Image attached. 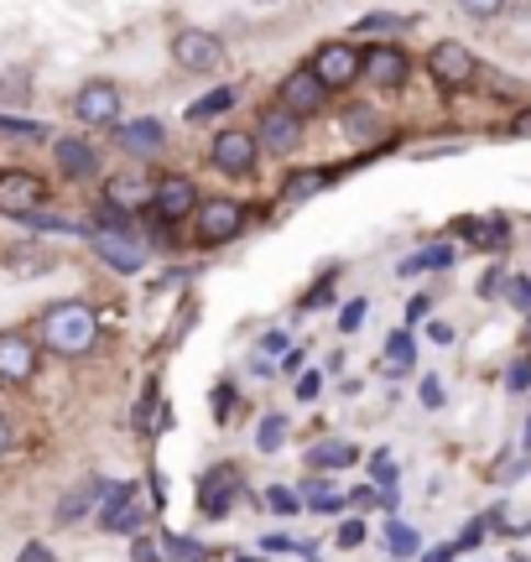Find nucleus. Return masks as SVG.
Returning a JSON list of instances; mask_svg holds the SVG:
<instances>
[{
  "instance_id": "f257e3e1",
  "label": "nucleus",
  "mask_w": 531,
  "mask_h": 562,
  "mask_svg": "<svg viewBox=\"0 0 531 562\" xmlns=\"http://www.w3.org/2000/svg\"><path fill=\"white\" fill-rule=\"evenodd\" d=\"M94 339H100V318H94L89 302L68 297V302H53V307L42 313V349H53V355H63V360L89 355Z\"/></svg>"
},
{
  "instance_id": "f03ea898",
  "label": "nucleus",
  "mask_w": 531,
  "mask_h": 562,
  "mask_svg": "<svg viewBox=\"0 0 531 562\" xmlns=\"http://www.w3.org/2000/svg\"><path fill=\"white\" fill-rule=\"evenodd\" d=\"M240 490H246L240 469H235V463H214V469H204V474L193 480V505H199L204 521H229Z\"/></svg>"
},
{
  "instance_id": "7ed1b4c3",
  "label": "nucleus",
  "mask_w": 531,
  "mask_h": 562,
  "mask_svg": "<svg viewBox=\"0 0 531 562\" xmlns=\"http://www.w3.org/2000/svg\"><path fill=\"white\" fill-rule=\"evenodd\" d=\"M42 349L32 334L21 328H0V391H21V385L37 381Z\"/></svg>"
},
{
  "instance_id": "20e7f679",
  "label": "nucleus",
  "mask_w": 531,
  "mask_h": 562,
  "mask_svg": "<svg viewBox=\"0 0 531 562\" xmlns=\"http://www.w3.org/2000/svg\"><path fill=\"white\" fill-rule=\"evenodd\" d=\"M307 68H313V79L334 94V89H349V83L365 74V53H360V47H349V42H324V47L313 53Z\"/></svg>"
},
{
  "instance_id": "39448f33",
  "label": "nucleus",
  "mask_w": 531,
  "mask_h": 562,
  "mask_svg": "<svg viewBox=\"0 0 531 562\" xmlns=\"http://www.w3.org/2000/svg\"><path fill=\"white\" fill-rule=\"evenodd\" d=\"M193 235H199V245H229L240 229H246V209L235 199H204L199 209H193Z\"/></svg>"
},
{
  "instance_id": "423d86ee",
  "label": "nucleus",
  "mask_w": 531,
  "mask_h": 562,
  "mask_svg": "<svg viewBox=\"0 0 531 562\" xmlns=\"http://www.w3.org/2000/svg\"><path fill=\"white\" fill-rule=\"evenodd\" d=\"M100 531H110V537H142L146 531V510L136 501V484H110V495L100 501Z\"/></svg>"
},
{
  "instance_id": "0eeeda50",
  "label": "nucleus",
  "mask_w": 531,
  "mask_h": 562,
  "mask_svg": "<svg viewBox=\"0 0 531 562\" xmlns=\"http://www.w3.org/2000/svg\"><path fill=\"white\" fill-rule=\"evenodd\" d=\"M172 58H178V68H188V74H219V68H225V42L214 37V32L183 26V32L172 37Z\"/></svg>"
},
{
  "instance_id": "6e6552de",
  "label": "nucleus",
  "mask_w": 531,
  "mask_h": 562,
  "mask_svg": "<svg viewBox=\"0 0 531 562\" xmlns=\"http://www.w3.org/2000/svg\"><path fill=\"white\" fill-rule=\"evenodd\" d=\"M428 68H432V79H438V89H470L474 74H479V58H474L464 42H438L428 53Z\"/></svg>"
},
{
  "instance_id": "1a4fd4ad",
  "label": "nucleus",
  "mask_w": 531,
  "mask_h": 562,
  "mask_svg": "<svg viewBox=\"0 0 531 562\" xmlns=\"http://www.w3.org/2000/svg\"><path fill=\"white\" fill-rule=\"evenodd\" d=\"M208 157L219 172L229 178H246L256 172V157H261V146H256V131H219V136L208 140Z\"/></svg>"
},
{
  "instance_id": "9d476101",
  "label": "nucleus",
  "mask_w": 531,
  "mask_h": 562,
  "mask_svg": "<svg viewBox=\"0 0 531 562\" xmlns=\"http://www.w3.org/2000/svg\"><path fill=\"white\" fill-rule=\"evenodd\" d=\"M47 199V182L37 172H26V167H5L0 172V214H37V203Z\"/></svg>"
},
{
  "instance_id": "9b49d317",
  "label": "nucleus",
  "mask_w": 531,
  "mask_h": 562,
  "mask_svg": "<svg viewBox=\"0 0 531 562\" xmlns=\"http://www.w3.org/2000/svg\"><path fill=\"white\" fill-rule=\"evenodd\" d=\"M74 115L83 125H121V89L110 79H89L74 94Z\"/></svg>"
},
{
  "instance_id": "f8f14e48",
  "label": "nucleus",
  "mask_w": 531,
  "mask_h": 562,
  "mask_svg": "<svg viewBox=\"0 0 531 562\" xmlns=\"http://www.w3.org/2000/svg\"><path fill=\"white\" fill-rule=\"evenodd\" d=\"M276 100H282L286 115H297V121H303V115H318V110H324L328 89L313 79V68H297V74H286V79H282Z\"/></svg>"
},
{
  "instance_id": "ddd939ff",
  "label": "nucleus",
  "mask_w": 531,
  "mask_h": 562,
  "mask_svg": "<svg viewBox=\"0 0 531 562\" xmlns=\"http://www.w3.org/2000/svg\"><path fill=\"white\" fill-rule=\"evenodd\" d=\"M365 79L375 89H402L411 79V58L396 47V42H381V47H365Z\"/></svg>"
},
{
  "instance_id": "4468645a",
  "label": "nucleus",
  "mask_w": 531,
  "mask_h": 562,
  "mask_svg": "<svg viewBox=\"0 0 531 562\" xmlns=\"http://www.w3.org/2000/svg\"><path fill=\"white\" fill-rule=\"evenodd\" d=\"M89 245H94V250H100V261L104 266H115V271H121V277H136V271H142L146 266V250L136 240H131V235H110V229H89Z\"/></svg>"
},
{
  "instance_id": "2eb2a0df",
  "label": "nucleus",
  "mask_w": 531,
  "mask_h": 562,
  "mask_svg": "<svg viewBox=\"0 0 531 562\" xmlns=\"http://www.w3.org/2000/svg\"><path fill=\"white\" fill-rule=\"evenodd\" d=\"M115 146H121L125 157H157L167 146V125L142 115V121H121L115 125Z\"/></svg>"
},
{
  "instance_id": "dca6fc26",
  "label": "nucleus",
  "mask_w": 531,
  "mask_h": 562,
  "mask_svg": "<svg viewBox=\"0 0 531 562\" xmlns=\"http://www.w3.org/2000/svg\"><path fill=\"white\" fill-rule=\"evenodd\" d=\"M256 146L276 151V157H282V151H297V146H303V121H297V115H286L282 104H276V110H266L261 125H256Z\"/></svg>"
},
{
  "instance_id": "f3484780",
  "label": "nucleus",
  "mask_w": 531,
  "mask_h": 562,
  "mask_svg": "<svg viewBox=\"0 0 531 562\" xmlns=\"http://www.w3.org/2000/svg\"><path fill=\"white\" fill-rule=\"evenodd\" d=\"M199 209V188L188 178H162L157 182V193H151V214L157 220H167V224H178V220H188Z\"/></svg>"
},
{
  "instance_id": "a211bd4d",
  "label": "nucleus",
  "mask_w": 531,
  "mask_h": 562,
  "mask_svg": "<svg viewBox=\"0 0 531 562\" xmlns=\"http://www.w3.org/2000/svg\"><path fill=\"white\" fill-rule=\"evenodd\" d=\"M104 495H110V484H104V480H83L79 490H68V495L58 501V510H53V521H58V526L83 521V516H89V510H94V505H100Z\"/></svg>"
},
{
  "instance_id": "6ab92c4d",
  "label": "nucleus",
  "mask_w": 531,
  "mask_h": 562,
  "mask_svg": "<svg viewBox=\"0 0 531 562\" xmlns=\"http://www.w3.org/2000/svg\"><path fill=\"white\" fill-rule=\"evenodd\" d=\"M53 157H58V167L68 172V178H94L100 172V151L89 146V140H53Z\"/></svg>"
},
{
  "instance_id": "aec40b11",
  "label": "nucleus",
  "mask_w": 531,
  "mask_h": 562,
  "mask_svg": "<svg viewBox=\"0 0 531 562\" xmlns=\"http://www.w3.org/2000/svg\"><path fill=\"white\" fill-rule=\"evenodd\" d=\"M360 459V448L344 438H328V442H313L307 448V469L313 474H334V469H349V463Z\"/></svg>"
},
{
  "instance_id": "412c9836",
  "label": "nucleus",
  "mask_w": 531,
  "mask_h": 562,
  "mask_svg": "<svg viewBox=\"0 0 531 562\" xmlns=\"http://www.w3.org/2000/svg\"><path fill=\"white\" fill-rule=\"evenodd\" d=\"M453 256H459V250H453L449 240H443V245H428V250H411V256H402L396 277L407 281V277H428V271H449Z\"/></svg>"
},
{
  "instance_id": "4be33fe9",
  "label": "nucleus",
  "mask_w": 531,
  "mask_h": 562,
  "mask_svg": "<svg viewBox=\"0 0 531 562\" xmlns=\"http://www.w3.org/2000/svg\"><path fill=\"white\" fill-rule=\"evenodd\" d=\"M151 182H142V178H115L110 188H104V203L110 209H121V214H136V209H151Z\"/></svg>"
},
{
  "instance_id": "5701e85b",
  "label": "nucleus",
  "mask_w": 531,
  "mask_h": 562,
  "mask_svg": "<svg viewBox=\"0 0 531 562\" xmlns=\"http://www.w3.org/2000/svg\"><path fill=\"white\" fill-rule=\"evenodd\" d=\"M411 364H417V339H411V328H396V334L386 339V355H381V375L402 381Z\"/></svg>"
},
{
  "instance_id": "b1692460",
  "label": "nucleus",
  "mask_w": 531,
  "mask_h": 562,
  "mask_svg": "<svg viewBox=\"0 0 531 562\" xmlns=\"http://www.w3.org/2000/svg\"><path fill=\"white\" fill-rule=\"evenodd\" d=\"M235 100H240V89H235V83H219V89H208L199 104H188V121L199 125V121H214V115H229Z\"/></svg>"
},
{
  "instance_id": "393cba45",
  "label": "nucleus",
  "mask_w": 531,
  "mask_h": 562,
  "mask_svg": "<svg viewBox=\"0 0 531 562\" xmlns=\"http://www.w3.org/2000/svg\"><path fill=\"white\" fill-rule=\"evenodd\" d=\"M324 188H328V172H313V167H307V172H292V178H286L282 199L303 203V199H313V193H324Z\"/></svg>"
},
{
  "instance_id": "a878e982",
  "label": "nucleus",
  "mask_w": 531,
  "mask_h": 562,
  "mask_svg": "<svg viewBox=\"0 0 531 562\" xmlns=\"http://www.w3.org/2000/svg\"><path fill=\"white\" fill-rule=\"evenodd\" d=\"M162 552H167V562H208V547L193 542V537H178V531L162 537Z\"/></svg>"
},
{
  "instance_id": "bb28decb",
  "label": "nucleus",
  "mask_w": 531,
  "mask_h": 562,
  "mask_svg": "<svg viewBox=\"0 0 531 562\" xmlns=\"http://www.w3.org/2000/svg\"><path fill=\"white\" fill-rule=\"evenodd\" d=\"M282 442H286V417L282 412H266L261 427H256V448H261V453H276Z\"/></svg>"
},
{
  "instance_id": "cd10ccee",
  "label": "nucleus",
  "mask_w": 531,
  "mask_h": 562,
  "mask_svg": "<svg viewBox=\"0 0 531 562\" xmlns=\"http://www.w3.org/2000/svg\"><path fill=\"white\" fill-rule=\"evenodd\" d=\"M411 16H396V11H370V16L354 21V32L360 37H370V32H407Z\"/></svg>"
},
{
  "instance_id": "c85d7f7f",
  "label": "nucleus",
  "mask_w": 531,
  "mask_h": 562,
  "mask_svg": "<svg viewBox=\"0 0 531 562\" xmlns=\"http://www.w3.org/2000/svg\"><path fill=\"white\" fill-rule=\"evenodd\" d=\"M370 480L386 490V510H396V463H391V453H375V459H370Z\"/></svg>"
},
{
  "instance_id": "c756f323",
  "label": "nucleus",
  "mask_w": 531,
  "mask_h": 562,
  "mask_svg": "<svg viewBox=\"0 0 531 562\" xmlns=\"http://www.w3.org/2000/svg\"><path fill=\"white\" fill-rule=\"evenodd\" d=\"M386 542H391V552H396V558H417V552H422V537H417L411 526H402V521L386 526Z\"/></svg>"
},
{
  "instance_id": "7c9ffc66",
  "label": "nucleus",
  "mask_w": 531,
  "mask_h": 562,
  "mask_svg": "<svg viewBox=\"0 0 531 562\" xmlns=\"http://www.w3.org/2000/svg\"><path fill=\"white\" fill-rule=\"evenodd\" d=\"M266 505H271V516H303V495L286 490V484H271V490H266Z\"/></svg>"
},
{
  "instance_id": "2f4dec72",
  "label": "nucleus",
  "mask_w": 531,
  "mask_h": 562,
  "mask_svg": "<svg viewBox=\"0 0 531 562\" xmlns=\"http://www.w3.org/2000/svg\"><path fill=\"white\" fill-rule=\"evenodd\" d=\"M365 318H370V302L365 297H349L344 313H339V334H354V328H360Z\"/></svg>"
},
{
  "instance_id": "473e14b6",
  "label": "nucleus",
  "mask_w": 531,
  "mask_h": 562,
  "mask_svg": "<svg viewBox=\"0 0 531 562\" xmlns=\"http://www.w3.org/2000/svg\"><path fill=\"white\" fill-rule=\"evenodd\" d=\"M370 537V526H365V516H349L344 526H339V531H334V542L339 547H360Z\"/></svg>"
},
{
  "instance_id": "72a5a7b5",
  "label": "nucleus",
  "mask_w": 531,
  "mask_h": 562,
  "mask_svg": "<svg viewBox=\"0 0 531 562\" xmlns=\"http://www.w3.org/2000/svg\"><path fill=\"white\" fill-rule=\"evenodd\" d=\"M131 562H167V552H162V542L157 537H136V547H131Z\"/></svg>"
},
{
  "instance_id": "f704fd0d",
  "label": "nucleus",
  "mask_w": 531,
  "mask_h": 562,
  "mask_svg": "<svg viewBox=\"0 0 531 562\" xmlns=\"http://www.w3.org/2000/svg\"><path fill=\"white\" fill-rule=\"evenodd\" d=\"M506 302H511L516 313H531V281H527V277L506 281Z\"/></svg>"
},
{
  "instance_id": "c9c22d12",
  "label": "nucleus",
  "mask_w": 531,
  "mask_h": 562,
  "mask_svg": "<svg viewBox=\"0 0 531 562\" xmlns=\"http://www.w3.org/2000/svg\"><path fill=\"white\" fill-rule=\"evenodd\" d=\"M0 131H5V136H32V140L47 136V125H37V121H11V115H0Z\"/></svg>"
},
{
  "instance_id": "e433bc0d",
  "label": "nucleus",
  "mask_w": 531,
  "mask_h": 562,
  "mask_svg": "<svg viewBox=\"0 0 531 562\" xmlns=\"http://www.w3.org/2000/svg\"><path fill=\"white\" fill-rule=\"evenodd\" d=\"M459 5H464L474 21H490V16H500V11H506V0H459Z\"/></svg>"
},
{
  "instance_id": "4c0bfd02",
  "label": "nucleus",
  "mask_w": 531,
  "mask_h": 562,
  "mask_svg": "<svg viewBox=\"0 0 531 562\" xmlns=\"http://www.w3.org/2000/svg\"><path fill=\"white\" fill-rule=\"evenodd\" d=\"M506 385H511V391H531V360H516L511 370H506Z\"/></svg>"
},
{
  "instance_id": "58836bf2",
  "label": "nucleus",
  "mask_w": 531,
  "mask_h": 562,
  "mask_svg": "<svg viewBox=\"0 0 531 562\" xmlns=\"http://www.w3.org/2000/svg\"><path fill=\"white\" fill-rule=\"evenodd\" d=\"M318 391H324V375H318V370H307L303 381H297V402H318Z\"/></svg>"
},
{
  "instance_id": "ea45409f",
  "label": "nucleus",
  "mask_w": 531,
  "mask_h": 562,
  "mask_svg": "<svg viewBox=\"0 0 531 562\" xmlns=\"http://www.w3.org/2000/svg\"><path fill=\"white\" fill-rule=\"evenodd\" d=\"M261 349L271 355V360H286V355H292V339H286V334H266Z\"/></svg>"
},
{
  "instance_id": "a19ab883",
  "label": "nucleus",
  "mask_w": 531,
  "mask_h": 562,
  "mask_svg": "<svg viewBox=\"0 0 531 562\" xmlns=\"http://www.w3.org/2000/svg\"><path fill=\"white\" fill-rule=\"evenodd\" d=\"M21 562H58V558H53V547L47 542H26L21 547Z\"/></svg>"
},
{
  "instance_id": "79ce46f5",
  "label": "nucleus",
  "mask_w": 531,
  "mask_h": 562,
  "mask_svg": "<svg viewBox=\"0 0 531 562\" xmlns=\"http://www.w3.org/2000/svg\"><path fill=\"white\" fill-rule=\"evenodd\" d=\"M495 292H506V271H485L479 277V297H495Z\"/></svg>"
},
{
  "instance_id": "37998d69",
  "label": "nucleus",
  "mask_w": 531,
  "mask_h": 562,
  "mask_svg": "<svg viewBox=\"0 0 531 562\" xmlns=\"http://www.w3.org/2000/svg\"><path fill=\"white\" fill-rule=\"evenodd\" d=\"M422 406H443V381H438V375L422 381Z\"/></svg>"
},
{
  "instance_id": "c03bdc74",
  "label": "nucleus",
  "mask_w": 531,
  "mask_h": 562,
  "mask_svg": "<svg viewBox=\"0 0 531 562\" xmlns=\"http://www.w3.org/2000/svg\"><path fill=\"white\" fill-rule=\"evenodd\" d=\"M432 313V297H411L407 302V323H422Z\"/></svg>"
},
{
  "instance_id": "a18cd8bd",
  "label": "nucleus",
  "mask_w": 531,
  "mask_h": 562,
  "mask_svg": "<svg viewBox=\"0 0 531 562\" xmlns=\"http://www.w3.org/2000/svg\"><path fill=\"white\" fill-rule=\"evenodd\" d=\"M453 558H459V547H453V542L428 547V552H422V562H453Z\"/></svg>"
},
{
  "instance_id": "49530a36",
  "label": "nucleus",
  "mask_w": 531,
  "mask_h": 562,
  "mask_svg": "<svg viewBox=\"0 0 531 562\" xmlns=\"http://www.w3.org/2000/svg\"><path fill=\"white\" fill-rule=\"evenodd\" d=\"M428 339L432 344H453V323H428Z\"/></svg>"
},
{
  "instance_id": "de8ad7c7",
  "label": "nucleus",
  "mask_w": 531,
  "mask_h": 562,
  "mask_svg": "<svg viewBox=\"0 0 531 562\" xmlns=\"http://www.w3.org/2000/svg\"><path fill=\"white\" fill-rule=\"evenodd\" d=\"M349 505H360V510H375L381 501H375V490L365 484V490H354V495H349Z\"/></svg>"
},
{
  "instance_id": "09e8293b",
  "label": "nucleus",
  "mask_w": 531,
  "mask_h": 562,
  "mask_svg": "<svg viewBox=\"0 0 531 562\" xmlns=\"http://www.w3.org/2000/svg\"><path fill=\"white\" fill-rule=\"evenodd\" d=\"M11 442H16V432H11V422L0 417V459H5V453H11Z\"/></svg>"
},
{
  "instance_id": "8fccbe9b",
  "label": "nucleus",
  "mask_w": 531,
  "mask_h": 562,
  "mask_svg": "<svg viewBox=\"0 0 531 562\" xmlns=\"http://www.w3.org/2000/svg\"><path fill=\"white\" fill-rule=\"evenodd\" d=\"M511 131H516V136H531V110H521V115H516Z\"/></svg>"
},
{
  "instance_id": "3c124183",
  "label": "nucleus",
  "mask_w": 531,
  "mask_h": 562,
  "mask_svg": "<svg viewBox=\"0 0 531 562\" xmlns=\"http://www.w3.org/2000/svg\"><path fill=\"white\" fill-rule=\"evenodd\" d=\"M521 448H527V459H531V412H527V438H521Z\"/></svg>"
},
{
  "instance_id": "603ef678",
  "label": "nucleus",
  "mask_w": 531,
  "mask_h": 562,
  "mask_svg": "<svg viewBox=\"0 0 531 562\" xmlns=\"http://www.w3.org/2000/svg\"><path fill=\"white\" fill-rule=\"evenodd\" d=\"M256 5H271V0H256Z\"/></svg>"
},
{
  "instance_id": "864d4df0",
  "label": "nucleus",
  "mask_w": 531,
  "mask_h": 562,
  "mask_svg": "<svg viewBox=\"0 0 531 562\" xmlns=\"http://www.w3.org/2000/svg\"><path fill=\"white\" fill-rule=\"evenodd\" d=\"M307 562H324V558H307Z\"/></svg>"
}]
</instances>
